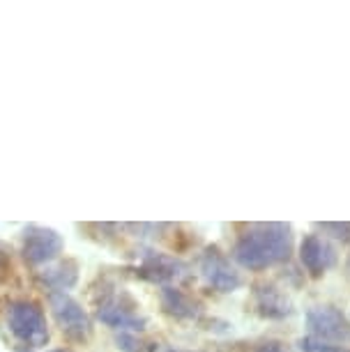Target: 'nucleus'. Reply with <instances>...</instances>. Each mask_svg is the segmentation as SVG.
<instances>
[{
  "mask_svg": "<svg viewBox=\"0 0 350 352\" xmlns=\"http://www.w3.org/2000/svg\"><path fill=\"white\" fill-rule=\"evenodd\" d=\"M293 254V230L288 223H254L237 237L233 258L244 270H267Z\"/></svg>",
  "mask_w": 350,
  "mask_h": 352,
  "instance_id": "f257e3e1",
  "label": "nucleus"
},
{
  "mask_svg": "<svg viewBox=\"0 0 350 352\" xmlns=\"http://www.w3.org/2000/svg\"><path fill=\"white\" fill-rule=\"evenodd\" d=\"M10 331L30 348H42L49 343V324L42 309L35 302H14L8 311Z\"/></svg>",
  "mask_w": 350,
  "mask_h": 352,
  "instance_id": "f03ea898",
  "label": "nucleus"
},
{
  "mask_svg": "<svg viewBox=\"0 0 350 352\" xmlns=\"http://www.w3.org/2000/svg\"><path fill=\"white\" fill-rule=\"evenodd\" d=\"M307 327L314 338L320 341L348 345L350 343V320L343 316L341 309L332 307V304H318V307L309 309L307 314Z\"/></svg>",
  "mask_w": 350,
  "mask_h": 352,
  "instance_id": "7ed1b4c3",
  "label": "nucleus"
},
{
  "mask_svg": "<svg viewBox=\"0 0 350 352\" xmlns=\"http://www.w3.org/2000/svg\"><path fill=\"white\" fill-rule=\"evenodd\" d=\"M51 314H54L56 322L61 324L65 334L72 338H83L90 334V318L81 309V304L72 300L67 292H51Z\"/></svg>",
  "mask_w": 350,
  "mask_h": 352,
  "instance_id": "20e7f679",
  "label": "nucleus"
},
{
  "mask_svg": "<svg viewBox=\"0 0 350 352\" xmlns=\"http://www.w3.org/2000/svg\"><path fill=\"white\" fill-rule=\"evenodd\" d=\"M203 278L219 292H233L242 285V276L219 249H208L201 258Z\"/></svg>",
  "mask_w": 350,
  "mask_h": 352,
  "instance_id": "39448f33",
  "label": "nucleus"
},
{
  "mask_svg": "<svg viewBox=\"0 0 350 352\" xmlns=\"http://www.w3.org/2000/svg\"><path fill=\"white\" fill-rule=\"evenodd\" d=\"M63 251V237L56 230L30 226L23 235V258L32 265L49 263Z\"/></svg>",
  "mask_w": 350,
  "mask_h": 352,
  "instance_id": "423d86ee",
  "label": "nucleus"
},
{
  "mask_svg": "<svg viewBox=\"0 0 350 352\" xmlns=\"http://www.w3.org/2000/svg\"><path fill=\"white\" fill-rule=\"evenodd\" d=\"M300 261H302V265H305V270L309 272V274L320 276L334 265L336 254L320 235L309 232V235H305V240H302V244H300Z\"/></svg>",
  "mask_w": 350,
  "mask_h": 352,
  "instance_id": "0eeeda50",
  "label": "nucleus"
},
{
  "mask_svg": "<svg viewBox=\"0 0 350 352\" xmlns=\"http://www.w3.org/2000/svg\"><path fill=\"white\" fill-rule=\"evenodd\" d=\"M254 300H256L259 314L263 318H270V320H281V318H288L293 314V304H290V300L272 283L256 285Z\"/></svg>",
  "mask_w": 350,
  "mask_h": 352,
  "instance_id": "6e6552de",
  "label": "nucleus"
},
{
  "mask_svg": "<svg viewBox=\"0 0 350 352\" xmlns=\"http://www.w3.org/2000/svg\"><path fill=\"white\" fill-rule=\"evenodd\" d=\"M97 318L102 322H107L109 327L120 329V331H138V329H143V324H145V320L134 309L124 307V304L118 302L116 297H111V300L99 304Z\"/></svg>",
  "mask_w": 350,
  "mask_h": 352,
  "instance_id": "1a4fd4ad",
  "label": "nucleus"
},
{
  "mask_svg": "<svg viewBox=\"0 0 350 352\" xmlns=\"http://www.w3.org/2000/svg\"><path fill=\"white\" fill-rule=\"evenodd\" d=\"M143 274L153 281H173L184 274V265L164 254H150L143 263Z\"/></svg>",
  "mask_w": 350,
  "mask_h": 352,
  "instance_id": "9d476101",
  "label": "nucleus"
},
{
  "mask_svg": "<svg viewBox=\"0 0 350 352\" xmlns=\"http://www.w3.org/2000/svg\"><path fill=\"white\" fill-rule=\"evenodd\" d=\"M162 302H164V309L175 318H196L201 314V307H198L189 295H184V292L177 288H164Z\"/></svg>",
  "mask_w": 350,
  "mask_h": 352,
  "instance_id": "9b49d317",
  "label": "nucleus"
},
{
  "mask_svg": "<svg viewBox=\"0 0 350 352\" xmlns=\"http://www.w3.org/2000/svg\"><path fill=\"white\" fill-rule=\"evenodd\" d=\"M42 278L51 288H56V292H65L76 283V267L72 263H63L54 270H46Z\"/></svg>",
  "mask_w": 350,
  "mask_h": 352,
  "instance_id": "f8f14e48",
  "label": "nucleus"
},
{
  "mask_svg": "<svg viewBox=\"0 0 350 352\" xmlns=\"http://www.w3.org/2000/svg\"><path fill=\"white\" fill-rule=\"evenodd\" d=\"M297 348L302 352H350L348 345L327 343V341H320V338H314V336H302L300 341H297Z\"/></svg>",
  "mask_w": 350,
  "mask_h": 352,
  "instance_id": "ddd939ff",
  "label": "nucleus"
},
{
  "mask_svg": "<svg viewBox=\"0 0 350 352\" xmlns=\"http://www.w3.org/2000/svg\"><path fill=\"white\" fill-rule=\"evenodd\" d=\"M320 230H325L327 235H332L334 240L350 242V221H336V223H318Z\"/></svg>",
  "mask_w": 350,
  "mask_h": 352,
  "instance_id": "4468645a",
  "label": "nucleus"
},
{
  "mask_svg": "<svg viewBox=\"0 0 350 352\" xmlns=\"http://www.w3.org/2000/svg\"><path fill=\"white\" fill-rule=\"evenodd\" d=\"M254 352H293V350L286 348V343H281V341H265V343L256 345Z\"/></svg>",
  "mask_w": 350,
  "mask_h": 352,
  "instance_id": "2eb2a0df",
  "label": "nucleus"
},
{
  "mask_svg": "<svg viewBox=\"0 0 350 352\" xmlns=\"http://www.w3.org/2000/svg\"><path fill=\"white\" fill-rule=\"evenodd\" d=\"M51 352H69V350H51Z\"/></svg>",
  "mask_w": 350,
  "mask_h": 352,
  "instance_id": "dca6fc26",
  "label": "nucleus"
},
{
  "mask_svg": "<svg viewBox=\"0 0 350 352\" xmlns=\"http://www.w3.org/2000/svg\"><path fill=\"white\" fill-rule=\"evenodd\" d=\"M348 272H350V258H348Z\"/></svg>",
  "mask_w": 350,
  "mask_h": 352,
  "instance_id": "f3484780",
  "label": "nucleus"
}]
</instances>
